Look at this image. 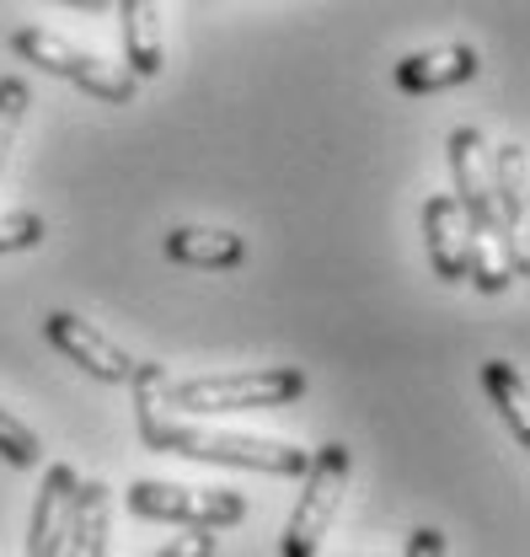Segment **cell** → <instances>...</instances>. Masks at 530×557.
<instances>
[{
	"label": "cell",
	"instance_id": "cell-13",
	"mask_svg": "<svg viewBox=\"0 0 530 557\" xmlns=\"http://www.w3.org/2000/svg\"><path fill=\"white\" fill-rule=\"evenodd\" d=\"M119 16H124V60H130V81H150V75H161L167 65V49H161V11L150 5V0H124L119 5Z\"/></svg>",
	"mask_w": 530,
	"mask_h": 557
},
{
	"label": "cell",
	"instance_id": "cell-7",
	"mask_svg": "<svg viewBox=\"0 0 530 557\" xmlns=\"http://www.w3.org/2000/svg\"><path fill=\"white\" fill-rule=\"evenodd\" d=\"M75 487H81V478H75V467H70V461H54V467L44 472L38 504H33V525H27V557H60L65 553Z\"/></svg>",
	"mask_w": 530,
	"mask_h": 557
},
{
	"label": "cell",
	"instance_id": "cell-14",
	"mask_svg": "<svg viewBox=\"0 0 530 557\" xmlns=\"http://www.w3.org/2000/svg\"><path fill=\"white\" fill-rule=\"evenodd\" d=\"M482 392L493 397V408L504 413V423L515 429V440L530 445V392L526 375L509 364V359H482Z\"/></svg>",
	"mask_w": 530,
	"mask_h": 557
},
{
	"label": "cell",
	"instance_id": "cell-10",
	"mask_svg": "<svg viewBox=\"0 0 530 557\" xmlns=\"http://www.w3.org/2000/svg\"><path fill=\"white\" fill-rule=\"evenodd\" d=\"M488 183H493V209L509 231L515 247H526V145L509 139L488 156Z\"/></svg>",
	"mask_w": 530,
	"mask_h": 557
},
{
	"label": "cell",
	"instance_id": "cell-4",
	"mask_svg": "<svg viewBox=\"0 0 530 557\" xmlns=\"http://www.w3.org/2000/svg\"><path fill=\"white\" fill-rule=\"evenodd\" d=\"M5 44H11V54H22L27 65H44L49 75H60V81L81 86V91H91V97H102V102H130L134 97V81H130V70L124 65H108L102 54L75 49L70 38L49 33V27H38V22L16 27Z\"/></svg>",
	"mask_w": 530,
	"mask_h": 557
},
{
	"label": "cell",
	"instance_id": "cell-3",
	"mask_svg": "<svg viewBox=\"0 0 530 557\" xmlns=\"http://www.w3.org/2000/svg\"><path fill=\"white\" fill-rule=\"evenodd\" d=\"M348 467H354V456H348L343 440L311 450V467L300 478V504H295V515H289V525L279 536V553L284 557H317L322 536L337 520V504H343V487H348Z\"/></svg>",
	"mask_w": 530,
	"mask_h": 557
},
{
	"label": "cell",
	"instance_id": "cell-12",
	"mask_svg": "<svg viewBox=\"0 0 530 557\" xmlns=\"http://www.w3.org/2000/svg\"><path fill=\"white\" fill-rule=\"evenodd\" d=\"M108 520H113V487L108 483H81L70 504V531L60 557H108Z\"/></svg>",
	"mask_w": 530,
	"mask_h": 557
},
{
	"label": "cell",
	"instance_id": "cell-2",
	"mask_svg": "<svg viewBox=\"0 0 530 557\" xmlns=\"http://www.w3.org/2000/svg\"><path fill=\"white\" fill-rule=\"evenodd\" d=\"M295 397H306V370L295 364H258L236 375H199L167 386V408L183 413H252V408H284Z\"/></svg>",
	"mask_w": 530,
	"mask_h": 557
},
{
	"label": "cell",
	"instance_id": "cell-5",
	"mask_svg": "<svg viewBox=\"0 0 530 557\" xmlns=\"http://www.w3.org/2000/svg\"><path fill=\"white\" fill-rule=\"evenodd\" d=\"M124 504L139 520H167L183 531H225V525L247 520V498L231 487H177L145 478V483H130Z\"/></svg>",
	"mask_w": 530,
	"mask_h": 557
},
{
	"label": "cell",
	"instance_id": "cell-16",
	"mask_svg": "<svg viewBox=\"0 0 530 557\" xmlns=\"http://www.w3.org/2000/svg\"><path fill=\"white\" fill-rule=\"evenodd\" d=\"M27 102H33L27 81H22V75H0V172H5V156H11L16 135H22Z\"/></svg>",
	"mask_w": 530,
	"mask_h": 557
},
{
	"label": "cell",
	"instance_id": "cell-1",
	"mask_svg": "<svg viewBox=\"0 0 530 557\" xmlns=\"http://www.w3.org/2000/svg\"><path fill=\"white\" fill-rule=\"evenodd\" d=\"M167 386L172 375L156 359H134L130 392H134V429L150 450L167 456H188V461H214V467H242V472H263V478H306L311 450L289 445V440H263V434H231V429H209L194 418H177L167 408Z\"/></svg>",
	"mask_w": 530,
	"mask_h": 557
},
{
	"label": "cell",
	"instance_id": "cell-9",
	"mask_svg": "<svg viewBox=\"0 0 530 557\" xmlns=\"http://www.w3.org/2000/svg\"><path fill=\"white\" fill-rule=\"evenodd\" d=\"M423 247H429V269L440 278H466V225L451 194H429L423 205Z\"/></svg>",
	"mask_w": 530,
	"mask_h": 557
},
{
	"label": "cell",
	"instance_id": "cell-11",
	"mask_svg": "<svg viewBox=\"0 0 530 557\" xmlns=\"http://www.w3.org/2000/svg\"><path fill=\"white\" fill-rule=\"evenodd\" d=\"M161 252L172 263H188V269H242L247 263V242L236 231H209V225H177V231H167Z\"/></svg>",
	"mask_w": 530,
	"mask_h": 557
},
{
	"label": "cell",
	"instance_id": "cell-15",
	"mask_svg": "<svg viewBox=\"0 0 530 557\" xmlns=\"http://www.w3.org/2000/svg\"><path fill=\"white\" fill-rule=\"evenodd\" d=\"M0 461L16 467V472H27V467L44 461V440L33 434V423H22L11 408H0Z\"/></svg>",
	"mask_w": 530,
	"mask_h": 557
},
{
	"label": "cell",
	"instance_id": "cell-8",
	"mask_svg": "<svg viewBox=\"0 0 530 557\" xmlns=\"http://www.w3.org/2000/svg\"><path fill=\"white\" fill-rule=\"evenodd\" d=\"M477 49L471 44H440V49H423V54H407L397 60V86L402 91H412V97H429V91H451V86H466V81H477Z\"/></svg>",
	"mask_w": 530,
	"mask_h": 557
},
{
	"label": "cell",
	"instance_id": "cell-6",
	"mask_svg": "<svg viewBox=\"0 0 530 557\" xmlns=\"http://www.w3.org/2000/svg\"><path fill=\"white\" fill-rule=\"evenodd\" d=\"M44 338L65 354L70 364H81L91 381H108V386H130L134 375V354L130 348H119L102 327H91V322H81L75 311H49L44 317Z\"/></svg>",
	"mask_w": 530,
	"mask_h": 557
},
{
	"label": "cell",
	"instance_id": "cell-18",
	"mask_svg": "<svg viewBox=\"0 0 530 557\" xmlns=\"http://www.w3.org/2000/svg\"><path fill=\"white\" fill-rule=\"evenodd\" d=\"M156 557H214V531H188V536H172V547H161Z\"/></svg>",
	"mask_w": 530,
	"mask_h": 557
},
{
	"label": "cell",
	"instance_id": "cell-17",
	"mask_svg": "<svg viewBox=\"0 0 530 557\" xmlns=\"http://www.w3.org/2000/svg\"><path fill=\"white\" fill-rule=\"evenodd\" d=\"M49 236V220L38 209H11L0 214V252H33Z\"/></svg>",
	"mask_w": 530,
	"mask_h": 557
},
{
	"label": "cell",
	"instance_id": "cell-19",
	"mask_svg": "<svg viewBox=\"0 0 530 557\" xmlns=\"http://www.w3.org/2000/svg\"><path fill=\"white\" fill-rule=\"evenodd\" d=\"M402 557H445V531H440V525H418V531L407 536V553Z\"/></svg>",
	"mask_w": 530,
	"mask_h": 557
}]
</instances>
